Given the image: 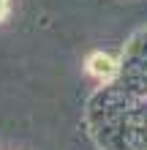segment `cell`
I'll list each match as a JSON object with an SVG mask.
<instances>
[{"label": "cell", "instance_id": "cell-1", "mask_svg": "<svg viewBox=\"0 0 147 150\" xmlns=\"http://www.w3.org/2000/svg\"><path fill=\"white\" fill-rule=\"evenodd\" d=\"M87 71L98 79H112L117 74V63L109 55H103V52H96V55L87 57Z\"/></svg>", "mask_w": 147, "mask_h": 150}, {"label": "cell", "instance_id": "cell-2", "mask_svg": "<svg viewBox=\"0 0 147 150\" xmlns=\"http://www.w3.org/2000/svg\"><path fill=\"white\" fill-rule=\"evenodd\" d=\"M6 11H8V0H0V19L6 16Z\"/></svg>", "mask_w": 147, "mask_h": 150}]
</instances>
